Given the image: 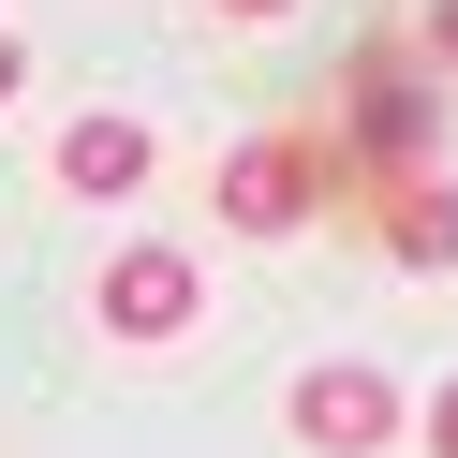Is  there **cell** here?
<instances>
[{
  "label": "cell",
  "mask_w": 458,
  "mask_h": 458,
  "mask_svg": "<svg viewBox=\"0 0 458 458\" xmlns=\"http://www.w3.org/2000/svg\"><path fill=\"white\" fill-rule=\"evenodd\" d=\"M428 60H458V0H428Z\"/></svg>",
  "instance_id": "7"
},
{
  "label": "cell",
  "mask_w": 458,
  "mask_h": 458,
  "mask_svg": "<svg viewBox=\"0 0 458 458\" xmlns=\"http://www.w3.org/2000/svg\"><path fill=\"white\" fill-rule=\"evenodd\" d=\"M310 192H326V163H310V148H281V133L222 163V222H237V237H281V222H296Z\"/></svg>",
  "instance_id": "3"
},
{
  "label": "cell",
  "mask_w": 458,
  "mask_h": 458,
  "mask_svg": "<svg viewBox=\"0 0 458 458\" xmlns=\"http://www.w3.org/2000/svg\"><path fill=\"white\" fill-rule=\"evenodd\" d=\"M296 444L310 458H385L399 444V385L385 369H296Z\"/></svg>",
  "instance_id": "2"
},
{
  "label": "cell",
  "mask_w": 458,
  "mask_h": 458,
  "mask_svg": "<svg viewBox=\"0 0 458 458\" xmlns=\"http://www.w3.org/2000/svg\"><path fill=\"white\" fill-rule=\"evenodd\" d=\"M0 104H15V45H0Z\"/></svg>",
  "instance_id": "8"
},
{
  "label": "cell",
  "mask_w": 458,
  "mask_h": 458,
  "mask_svg": "<svg viewBox=\"0 0 458 458\" xmlns=\"http://www.w3.org/2000/svg\"><path fill=\"white\" fill-rule=\"evenodd\" d=\"M133 178H148V133L133 119H74L60 133V192H133Z\"/></svg>",
  "instance_id": "5"
},
{
  "label": "cell",
  "mask_w": 458,
  "mask_h": 458,
  "mask_svg": "<svg viewBox=\"0 0 458 458\" xmlns=\"http://www.w3.org/2000/svg\"><path fill=\"white\" fill-rule=\"evenodd\" d=\"M385 251H399V267H458V192L444 178H399L385 192Z\"/></svg>",
  "instance_id": "4"
},
{
  "label": "cell",
  "mask_w": 458,
  "mask_h": 458,
  "mask_svg": "<svg viewBox=\"0 0 458 458\" xmlns=\"http://www.w3.org/2000/svg\"><path fill=\"white\" fill-rule=\"evenodd\" d=\"M222 15H281V0H222Z\"/></svg>",
  "instance_id": "9"
},
{
  "label": "cell",
  "mask_w": 458,
  "mask_h": 458,
  "mask_svg": "<svg viewBox=\"0 0 458 458\" xmlns=\"http://www.w3.org/2000/svg\"><path fill=\"white\" fill-rule=\"evenodd\" d=\"M428 458H458V385H444V399H428Z\"/></svg>",
  "instance_id": "6"
},
{
  "label": "cell",
  "mask_w": 458,
  "mask_h": 458,
  "mask_svg": "<svg viewBox=\"0 0 458 458\" xmlns=\"http://www.w3.org/2000/svg\"><path fill=\"white\" fill-rule=\"evenodd\" d=\"M104 326L119 340H178V326H208V281H192V251H163V237H133L119 267H104Z\"/></svg>",
  "instance_id": "1"
}]
</instances>
